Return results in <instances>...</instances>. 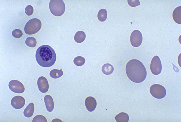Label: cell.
Wrapping results in <instances>:
<instances>
[{
	"instance_id": "cell-1",
	"label": "cell",
	"mask_w": 181,
	"mask_h": 122,
	"mask_svg": "<svg viewBox=\"0 0 181 122\" xmlns=\"http://www.w3.org/2000/svg\"><path fill=\"white\" fill-rule=\"evenodd\" d=\"M125 69L128 78L133 82L140 83L146 78V69L138 60L133 59L129 60L126 64Z\"/></svg>"
},
{
	"instance_id": "cell-2",
	"label": "cell",
	"mask_w": 181,
	"mask_h": 122,
	"mask_svg": "<svg viewBox=\"0 0 181 122\" xmlns=\"http://www.w3.org/2000/svg\"><path fill=\"white\" fill-rule=\"evenodd\" d=\"M36 58L37 62L41 66L48 67L54 64L56 59V55L54 50L50 46L43 45L37 49Z\"/></svg>"
},
{
	"instance_id": "cell-3",
	"label": "cell",
	"mask_w": 181,
	"mask_h": 122,
	"mask_svg": "<svg viewBox=\"0 0 181 122\" xmlns=\"http://www.w3.org/2000/svg\"><path fill=\"white\" fill-rule=\"evenodd\" d=\"M49 7L51 13L56 16L62 15L65 10V4L62 0H51Z\"/></svg>"
},
{
	"instance_id": "cell-4",
	"label": "cell",
	"mask_w": 181,
	"mask_h": 122,
	"mask_svg": "<svg viewBox=\"0 0 181 122\" xmlns=\"http://www.w3.org/2000/svg\"><path fill=\"white\" fill-rule=\"evenodd\" d=\"M42 24L41 21L36 18L29 20L24 27L25 33L28 35H33L36 33L41 29Z\"/></svg>"
},
{
	"instance_id": "cell-5",
	"label": "cell",
	"mask_w": 181,
	"mask_h": 122,
	"mask_svg": "<svg viewBox=\"0 0 181 122\" xmlns=\"http://www.w3.org/2000/svg\"><path fill=\"white\" fill-rule=\"evenodd\" d=\"M150 91L151 95L157 99H162L165 97L166 91L165 88L162 85L154 84L150 87Z\"/></svg>"
},
{
	"instance_id": "cell-6",
	"label": "cell",
	"mask_w": 181,
	"mask_h": 122,
	"mask_svg": "<svg viewBox=\"0 0 181 122\" xmlns=\"http://www.w3.org/2000/svg\"><path fill=\"white\" fill-rule=\"evenodd\" d=\"M150 69L152 73L154 75H158L161 73L162 64L160 59L158 56L155 55L152 58Z\"/></svg>"
},
{
	"instance_id": "cell-7",
	"label": "cell",
	"mask_w": 181,
	"mask_h": 122,
	"mask_svg": "<svg viewBox=\"0 0 181 122\" xmlns=\"http://www.w3.org/2000/svg\"><path fill=\"white\" fill-rule=\"evenodd\" d=\"M143 40L142 35L138 30H135L131 33L130 41L131 45L135 47L139 46L141 44Z\"/></svg>"
},
{
	"instance_id": "cell-8",
	"label": "cell",
	"mask_w": 181,
	"mask_h": 122,
	"mask_svg": "<svg viewBox=\"0 0 181 122\" xmlns=\"http://www.w3.org/2000/svg\"><path fill=\"white\" fill-rule=\"evenodd\" d=\"M8 86L12 91L16 93H22L25 90L23 84L20 81L15 80L10 81L9 83Z\"/></svg>"
},
{
	"instance_id": "cell-9",
	"label": "cell",
	"mask_w": 181,
	"mask_h": 122,
	"mask_svg": "<svg viewBox=\"0 0 181 122\" xmlns=\"http://www.w3.org/2000/svg\"><path fill=\"white\" fill-rule=\"evenodd\" d=\"M24 98L20 96H17L14 97L11 101L12 106L16 109H20L23 107L25 104Z\"/></svg>"
},
{
	"instance_id": "cell-10",
	"label": "cell",
	"mask_w": 181,
	"mask_h": 122,
	"mask_svg": "<svg viewBox=\"0 0 181 122\" xmlns=\"http://www.w3.org/2000/svg\"><path fill=\"white\" fill-rule=\"evenodd\" d=\"M37 85L39 91L43 93L47 92L49 89V86L47 79L43 76H41L37 80Z\"/></svg>"
},
{
	"instance_id": "cell-11",
	"label": "cell",
	"mask_w": 181,
	"mask_h": 122,
	"mask_svg": "<svg viewBox=\"0 0 181 122\" xmlns=\"http://www.w3.org/2000/svg\"><path fill=\"white\" fill-rule=\"evenodd\" d=\"M85 104L87 110L90 112H92L95 109L97 103L96 100L94 97L89 96L85 99Z\"/></svg>"
},
{
	"instance_id": "cell-12",
	"label": "cell",
	"mask_w": 181,
	"mask_h": 122,
	"mask_svg": "<svg viewBox=\"0 0 181 122\" xmlns=\"http://www.w3.org/2000/svg\"><path fill=\"white\" fill-rule=\"evenodd\" d=\"M44 100L47 111L52 112L54 108V103L52 97L50 95H46L44 97Z\"/></svg>"
},
{
	"instance_id": "cell-13",
	"label": "cell",
	"mask_w": 181,
	"mask_h": 122,
	"mask_svg": "<svg viewBox=\"0 0 181 122\" xmlns=\"http://www.w3.org/2000/svg\"><path fill=\"white\" fill-rule=\"evenodd\" d=\"M172 17L174 21L177 23L181 24V6L176 7L174 10Z\"/></svg>"
},
{
	"instance_id": "cell-14",
	"label": "cell",
	"mask_w": 181,
	"mask_h": 122,
	"mask_svg": "<svg viewBox=\"0 0 181 122\" xmlns=\"http://www.w3.org/2000/svg\"><path fill=\"white\" fill-rule=\"evenodd\" d=\"M34 110V106L32 103H30L25 108L23 113L26 117H31L33 114Z\"/></svg>"
},
{
	"instance_id": "cell-15",
	"label": "cell",
	"mask_w": 181,
	"mask_h": 122,
	"mask_svg": "<svg viewBox=\"0 0 181 122\" xmlns=\"http://www.w3.org/2000/svg\"><path fill=\"white\" fill-rule=\"evenodd\" d=\"M115 119L117 122H128L129 121V117L127 113L122 112L116 116Z\"/></svg>"
},
{
	"instance_id": "cell-16",
	"label": "cell",
	"mask_w": 181,
	"mask_h": 122,
	"mask_svg": "<svg viewBox=\"0 0 181 122\" xmlns=\"http://www.w3.org/2000/svg\"><path fill=\"white\" fill-rule=\"evenodd\" d=\"M86 38V35L84 32L82 31H79L75 34L74 39L75 41L78 43H81L83 42Z\"/></svg>"
},
{
	"instance_id": "cell-17",
	"label": "cell",
	"mask_w": 181,
	"mask_h": 122,
	"mask_svg": "<svg viewBox=\"0 0 181 122\" xmlns=\"http://www.w3.org/2000/svg\"><path fill=\"white\" fill-rule=\"evenodd\" d=\"M102 71L105 74L109 75L111 74L114 71V67L110 64L106 63L102 67Z\"/></svg>"
},
{
	"instance_id": "cell-18",
	"label": "cell",
	"mask_w": 181,
	"mask_h": 122,
	"mask_svg": "<svg viewBox=\"0 0 181 122\" xmlns=\"http://www.w3.org/2000/svg\"><path fill=\"white\" fill-rule=\"evenodd\" d=\"M107 11L105 9H102L100 10L98 13L97 17L101 21H105L107 18Z\"/></svg>"
},
{
	"instance_id": "cell-19",
	"label": "cell",
	"mask_w": 181,
	"mask_h": 122,
	"mask_svg": "<svg viewBox=\"0 0 181 122\" xmlns=\"http://www.w3.org/2000/svg\"><path fill=\"white\" fill-rule=\"evenodd\" d=\"M63 74V72L61 70L53 69L50 72V75L52 78L56 79L61 77Z\"/></svg>"
},
{
	"instance_id": "cell-20",
	"label": "cell",
	"mask_w": 181,
	"mask_h": 122,
	"mask_svg": "<svg viewBox=\"0 0 181 122\" xmlns=\"http://www.w3.org/2000/svg\"><path fill=\"white\" fill-rule=\"evenodd\" d=\"M25 43L28 46L34 48L36 46L37 42L36 39L34 37H29L26 39Z\"/></svg>"
},
{
	"instance_id": "cell-21",
	"label": "cell",
	"mask_w": 181,
	"mask_h": 122,
	"mask_svg": "<svg viewBox=\"0 0 181 122\" xmlns=\"http://www.w3.org/2000/svg\"><path fill=\"white\" fill-rule=\"evenodd\" d=\"M85 61V60L84 58L81 56H78L74 59L73 62L76 65L80 66L84 64Z\"/></svg>"
},
{
	"instance_id": "cell-22",
	"label": "cell",
	"mask_w": 181,
	"mask_h": 122,
	"mask_svg": "<svg viewBox=\"0 0 181 122\" xmlns=\"http://www.w3.org/2000/svg\"><path fill=\"white\" fill-rule=\"evenodd\" d=\"M32 122H47V121L46 118L41 115L35 116L33 119Z\"/></svg>"
},
{
	"instance_id": "cell-23",
	"label": "cell",
	"mask_w": 181,
	"mask_h": 122,
	"mask_svg": "<svg viewBox=\"0 0 181 122\" xmlns=\"http://www.w3.org/2000/svg\"><path fill=\"white\" fill-rule=\"evenodd\" d=\"M12 35L15 38H19L23 35V33L21 30L18 29L14 30L12 32Z\"/></svg>"
},
{
	"instance_id": "cell-24",
	"label": "cell",
	"mask_w": 181,
	"mask_h": 122,
	"mask_svg": "<svg viewBox=\"0 0 181 122\" xmlns=\"http://www.w3.org/2000/svg\"><path fill=\"white\" fill-rule=\"evenodd\" d=\"M25 12L27 15L28 16L31 15L34 12L33 7L31 5H28L25 8Z\"/></svg>"
},
{
	"instance_id": "cell-25",
	"label": "cell",
	"mask_w": 181,
	"mask_h": 122,
	"mask_svg": "<svg viewBox=\"0 0 181 122\" xmlns=\"http://www.w3.org/2000/svg\"><path fill=\"white\" fill-rule=\"evenodd\" d=\"M127 2L129 5L132 7H135L140 4L139 0H128Z\"/></svg>"
},
{
	"instance_id": "cell-26",
	"label": "cell",
	"mask_w": 181,
	"mask_h": 122,
	"mask_svg": "<svg viewBox=\"0 0 181 122\" xmlns=\"http://www.w3.org/2000/svg\"><path fill=\"white\" fill-rule=\"evenodd\" d=\"M52 122H62L61 120L59 119H54V120H52Z\"/></svg>"
}]
</instances>
